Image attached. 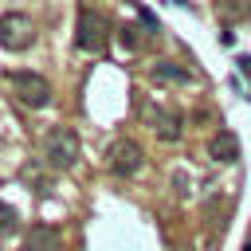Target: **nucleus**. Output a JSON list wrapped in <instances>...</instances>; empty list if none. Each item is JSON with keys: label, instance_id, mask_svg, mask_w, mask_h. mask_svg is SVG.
<instances>
[{"label": "nucleus", "instance_id": "f257e3e1", "mask_svg": "<svg viewBox=\"0 0 251 251\" xmlns=\"http://www.w3.org/2000/svg\"><path fill=\"white\" fill-rule=\"evenodd\" d=\"M75 43H78V51H86V55H102L106 43H110V20H106V12L82 8V12H78V27H75Z\"/></svg>", "mask_w": 251, "mask_h": 251}, {"label": "nucleus", "instance_id": "f03ea898", "mask_svg": "<svg viewBox=\"0 0 251 251\" xmlns=\"http://www.w3.org/2000/svg\"><path fill=\"white\" fill-rule=\"evenodd\" d=\"M43 161H47V169H55V173L75 169V161H78V133L67 129V126L51 129L47 141H43Z\"/></svg>", "mask_w": 251, "mask_h": 251}, {"label": "nucleus", "instance_id": "7ed1b4c3", "mask_svg": "<svg viewBox=\"0 0 251 251\" xmlns=\"http://www.w3.org/2000/svg\"><path fill=\"white\" fill-rule=\"evenodd\" d=\"M8 86H12L16 98H20L24 106H31V110L51 106V82H47L43 75H35V71H8Z\"/></svg>", "mask_w": 251, "mask_h": 251}, {"label": "nucleus", "instance_id": "20e7f679", "mask_svg": "<svg viewBox=\"0 0 251 251\" xmlns=\"http://www.w3.org/2000/svg\"><path fill=\"white\" fill-rule=\"evenodd\" d=\"M35 43V24L24 12H4L0 16V47L4 51H27Z\"/></svg>", "mask_w": 251, "mask_h": 251}, {"label": "nucleus", "instance_id": "39448f33", "mask_svg": "<svg viewBox=\"0 0 251 251\" xmlns=\"http://www.w3.org/2000/svg\"><path fill=\"white\" fill-rule=\"evenodd\" d=\"M141 165H145V157H141V145H137V141L118 137V141L110 145V173H114V176H133Z\"/></svg>", "mask_w": 251, "mask_h": 251}, {"label": "nucleus", "instance_id": "423d86ee", "mask_svg": "<svg viewBox=\"0 0 251 251\" xmlns=\"http://www.w3.org/2000/svg\"><path fill=\"white\" fill-rule=\"evenodd\" d=\"M145 126H149L161 141H180V133H184V122H180L176 114L161 110V106H145Z\"/></svg>", "mask_w": 251, "mask_h": 251}, {"label": "nucleus", "instance_id": "0eeeda50", "mask_svg": "<svg viewBox=\"0 0 251 251\" xmlns=\"http://www.w3.org/2000/svg\"><path fill=\"white\" fill-rule=\"evenodd\" d=\"M24 251H63V235L51 224H31V231L24 235Z\"/></svg>", "mask_w": 251, "mask_h": 251}, {"label": "nucleus", "instance_id": "6e6552de", "mask_svg": "<svg viewBox=\"0 0 251 251\" xmlns=\"http://www.w3.org/2000/svg\"><path fill=\"white\" fill-rule=\"evenodd\" d=\"M208 157H212V161H220V165H231V161L239 157V137H235L231 129L212 133V141H208Z\"/></svg>", "mask_w": 251, "mask_h": 251}, {"label": "nucleus", "instance_id": "1a4fd4ad", "mask_svg": "<svg viewBox=\"0 0 251 251\" xmlns=\"http://www.w3.org/2000/svg\"><path fill=\"white\" fill-rule=\"evenodd\" d=\"M153 78H157V82H176V86L196 82V75H192L188 67H180V63H153Z\"/></svg>", "mask_w": 251, "mask_h": 251}, {"label": "nucleus", "instance_id": "9d476101", "mask_svg": "<svg viewBox=\"0 0 251 251\" xmlns=\"http://www.w3.org/2000/svg\"><path fill=\"white\" fill-rule=\"evenodd\" d=\"M216 12L224 24H239V20H251V0H216Z\"/></svg>", "mask_w": 251, "mask_h": 251}, {"label": "nucleus", "instance_id": "9b49d317", "mask_svg": "<svg viewBox=\"0 0 251 251\" xmlns=\"http://www.w3.org/2000/svg\"><path fill=\"white\" fill-rule=\"evenodd\" d=\"M141 27H133V24H126L122 31H118V39H122V47L126 51H141V35H137Z\"/></svg>", "mask_w": 251, "mask_h": 251}, {"label": "nucleus", "instance_id": "f8f14e48", "mask_svg": "<svg viewBox=\"0 0 251 251\" xmlns=\"http://www.w3.org/2000/svg\"><path fill=\"white\" fill-rule=\"evenodd\" d=\"M16 224H20V220H16V208H12V204H0V235H12Z\"/></svg>", "mask_w": 251, "mask_h": 251}, {"label": "nucleus", "instance_id": "ddd939ff", "mask_svg": "<svg viewBox=\"0 0 251 251\" xmlns=\"http://www.w3.org/2000/svg\"><path fill=\"white\" fill-rule=\"evenodd\" d=\"M235 71L243 75V82H247V98H251V55H239V59H235Z\"/></svg>", "mask_w": 251, "mask_h": 251}, {"label": "nucleus", "instance_id": "4468645a", "mask_svg": "<svg viewBox=\"0 0 251 251\" xmlns=\"http://www.w3.org/2000/svg\"><path fill=\"white\" fill-rule=\"evenodd\" d=\"M24 180H27V184H35V192H47V188H51V184H47V180H43V176H39V173L31 169V165L24 169Z\"/></svg>", "mask_w": 251, "mask_h": 251}, {"label": "nucleus", "instance_id": "2eb2a0df", "mask_svg": "<svg viewBox=\"0 0 251 251\" xmlns=\"http://www.w3.org/2000/svg\"><path fill=\"white\" fill-rule=\"evenodd\" d=\"M243 251H251V231H247V239H243Z\"/></svg>", "mask_w": 251, "mask_h": 251}]
</instances>
